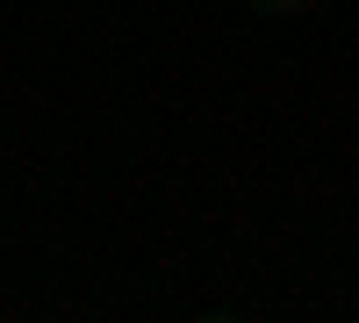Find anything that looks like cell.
Masks as SVG:
<instances>
[{"label": "cell", "instance_id": "cell-1", "mask_svg": "<svg viewBox=\"0 0 359 323\" xmlns=\"http://www.w3.org/2000/svg\"><path fill=\"white\" fill-rule=\"evenodd\" d=\"M252 15H302V8H316V0H245Z\"/></svg>", "mask_w": 359, "mask_h": 323}]
</instances>
